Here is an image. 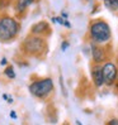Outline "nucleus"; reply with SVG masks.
<instances>
[{
  "instance_id": "nucleus-1",
  "label": "nucleus",
  "mask_w": 118,
  "mask_h": 125,
  "mask_svg": "<svg viewBox=\"0 0 118 125\" xmlns=\"http://www.w3.org/2000/svg\"><path fill=\"white\" fill-rule=\"evenodd\" d=\"M89 37L94 44H107L112 38V31H110L109 24L102 19L92 21L89 27Z\"/></svg>"
},
{
  "instance_id": "nucleus-2",
  "label": "nucleus",
  "mask_w": 118,
  "mask_h": 125,
  "mask_svg": "<svg viewBox=\"0 0 118 125\" xmlns=\"http://www.w3.org/2000/svg\"><path fill=\"white\" fill-rule=\"evenodd\" d=\"M20 24L19 21L9 15H4L0 18V42H10L19 33Z\"/></svg>"
},
{
  "instance_id": "nucleus-3",
  "label": "nucleus",
  "mask_w": 118,
  "mask_h": 125,
  "mask_svg": "<svg viewBox=\"0 0 118 125\" xmlns=\"http://www.w3.org/2000/svg\"><path fill=\"white\" fill-rule=\"evenodd\" d=\"M53 81L52 78H38L29 83L28 90L37 99H46L48 95L53 91Z\"/></svg>"
},
{
  "instance_id": "nucleus-4",
  "label": "nucleus",
  "mask_w": 118,
  "mask_h": 125,
  "mask_svg": "<svg viewBox=\"0 0 118 125\" xmlns=\"http://www.w3.org/2000/svg\"><path fill=\"white\" fill-rule=\"evenodd\" d=\"M46 47L47 44H46V41L43 39V37L33 35V34L28 35L23 41V44H22L24 53L29 56H42Z\"/></svg>"
},
{
  "instance_id": "nucleus-5",
  "label": "nucleus",
  "mask_w": 118,
  "mask_h": 125,
  "mask_svg": "<svg viewBox=\"0 0 118 125\" xmlns=\"http://www.w3.org/2000/svg\"><path fill=\"white\" fill-rule=\"evenodd\" d=\"M103 67V77H104V85L107 86H113L117 82L118 78V67L114 62L107 61L104 64H102Z\"/></svg>"
},
{
  "instance_id": "nucleus-6",
  "label": "nucleus",
  "mask_w": 118,
  "mask_h": 125,
  "mask_svg": "<svg viewBox=\"0 0 118 125\" xmlns=\"http://www.w3.org/2000/svg\"><path fill=\"white\" fill-rule=\"evenodd\" d=\"M90 48H92V58H93L94 64H104L107 62V57H108L105 48L99 44H94V43H92Z\"/></svg>"
},
{
  "instance_id": "nucleus-7",
  "label": "nucleus",
  "mask_w": 118,
  "mask_h": 125,
  "mask_svg": "<svg viewBox=\"0 0 118 125\" xmlns=\"http://www.w3.org/2000/svg\"><path fill=\"white\" fill-rule=\"evenodd\" d=\"M92 80L95 87H102L104 85V77H103V67L102 64H94L92 68Z\"/></svg>"
},
{
  "instance_id": "nucleus-8",
  "label": "nucleus",
  "mask_w": 118,
  "mask_h": 125,
  "mask_svg": "<svg viewBox=\"0 0 118 125\" xmlns=\"http://www.w3.org/2000/svg\"><path fill=\"white\" fill-rule=\"evenodd\" d=\"M47 32H50V24L47 23V21H45V20L36 23L32 27V29H31V33L33 35H39V37H42L43 34H46Z\"/></svg>"
},
{
  "instance_id": "nucleus-9",
  "label": "nucleus",
  "mask_w": 118,
  "mask_h": 125,
  "mask_svg": "<svg viewBox=\"0 0 118 125\" xmlns=\"http://www.w3.org/2000/svg\"><path fill=\"white\" fill-rule=\"evenodd\" d=\"M34 0H17V4H15V9L17 13H23L27 10V8L31 5Z\"/></svg>"
},
{
  "instance_id": "nucleus-10",
  "label": "nucleus",
  "mask_w": 118,
  "mask_h": 125,
  "mask_svg": "<svg viewBox=\"0 0 118 125\" xmlns=\"http://www.w3.org/2000/svg\"><path fill=\"white\" fill-rule=\"evenodd\" d=\"M104 5L109 10H118V0H104Z\"/></svg>"
},
{
  "instance_id": "nucleus-11",
  "label": "nucleus",
  "mask_w": 118,
  "mask_h": 125,
  "mask_svg": "<svg viewBox=\"0 0 118 125\" xmlns=\"http://www.w3.org/2000/svg\"><path fill=\"white\" fill-rule=\"evenodd\" d=\"M4 75L8 78L13 80V78H15V71H14V68L12 67V66H8V67L4 70Z\"/></svg>"
},
{
  "instance_id": "nucleus-12",
  "label": "nucleus",
  "mask_w": 118,
  "mask_h": 125,
  "mask_svg": "<svg viewBox=\"0 0 118 125\" xmlns=\"http://www.w3.org/2000/svg\"><path fill=\"white\" fill-rule=\"evenodd\" d=\"M60 85H61V89H62V94L65 97H67V92H66V89H65V85H64V80H62V76H60Z\"/></svg>"
},
{
  "instance_id": "nucleus-13",
  "label": "nucleus",
  "mask_w": 118,
  "mask_h": 125,
  "mask_svg": "<svg viewBox=\"0 0 118 125\" xmlns=\"http://www.w3.org/2000/svg\"><path fill=\"white\" fill-rule=\"evenodd\" d=\"M69 46H70V43H69L67 41H64L62 44H61V51H62V52H65V51L69 48Z\"/></svg>"
},
{
  "instance_id": "nucleus-14",
  "label": "nucleus",
  "mask_w": 118,
  "mask_h": 125,
  "mask_svg": "<svg viewBox=\"0 0 118 125\" xmlns=\"http://www.w3.org/2000/svg\"><path fill=\"white\" fill-rule=\"evenodd\" d=\"M107 125H118V119H117V117H113V119H110L107 123Z\"/></svg>"
},
{
  "instance_id": "nucleus-15",
  "label": "nucleus",
  "mask_w": 118,
  "mask_h": 125,
  "mask_svg": "<svg viewBox=\"0 0 118 125\" xmlns=\"http://www.w3.org/2000/svg\"><path fill=\"white\" fill-rule=\"evenodd\" d=\"M3 99H4V100H6L8 102H13V99H9V96H8L6 94H4V95H3Z\"/></svg>"
},
{
  "instance_id": "nucleus-16",
  "label": "nucleus",
  "mask_w": 118,
  "mask_h": 125,
  "mask_svg": "<svg viewBox=\"0 0 118 125\" xmlns=\"http://www.w3.org/2000/svg\"><path fill=\"white\" fill-rule=\"evenodd\" d=\"M61 17H62L65 20H67V18H69V17H67V13H65V11H62V13H61Z\"/></svg>"
},
{
  "instance_id": "nucleus-17",
  "label": "nucleus",
  "mask_w": 118,
  "mask_h": 125,
  "mask_svg": "<svg viewBox=\"0 0 118 125\" xmlns=\"http://www.w3.org/2000/svg\"><path fill=\"white\" fill-rule=\"evenodd\" d=\"M10 116H12V119H17V114H15V111H10Z\"/></svg>"
},
{
  "instance_id": "nucleus-18",
  "label": "nucleus",
  "mask_w": 118,
  "mask_h": 125,
  "mask_svg": "<svg viewBox=\"0 0 118 125\" xmlns=\"http://www.w3.org/2000/svg\"><path fill=\"white\" fill-rule=\"evenodd\" d=\"M76 125H83V124H81V123H80L79 120H76Z\"/></svg>"
},
{
  "instance_id": "nucleus-19",
  "label": "nucleus",
  "mask_w": 118,
  "mask_h": 125,
  "mask_svg": "<svg viewBox=\"0 0 118 125\" xmlns=\"http://www.w3.org/2000/svg\"><path fill=\"white\" fill-rule=\"evenodd\" d=\"M62 125H69V124H67V123H65V124H62Z\"/></svg>"
},
{
  "instance_id": "nucleus-20",
  "label": "nucleus",
  "mask_w": 118,
  "mask_h": 125,
  "mask_svg": "<svg viewBox=\"0 0 118 125\" xmlns=\"http://www.w3.org/2000/svg\"><path fill=\"white\" fill-rule=\"evenodd\" d=\"M116 83H117V85H118V78H117V82H116Z\"/></svg>"
}]
</instances>
